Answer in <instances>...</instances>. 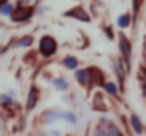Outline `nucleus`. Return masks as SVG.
<instances>
[{
	"label": "nucleus",
	"mask_w": 146,
	"mask_h": 136,
	"mask_svg": "<svg viewBox=\"0 0 146 136\" xmlns=\"http://www.w3.org/2000/svg\"><path fill=\"white\" fill-rule=\"evenodd\" d=\"M57 50V42L54 40V37L46 34L40 39L39 42V53L43 56V57H50L56 53Z\"/></svg>",
	"instance_id": "nucleus-1"
},
{
	"label": "nucleus",
	"mask_w": 146,
	"mask_h": 136,
	"mask_svg": "<svg viewBox=\"0 0 146 136\" xmlns=\"http://www.w3.org/2000/svg\"><path fill=\"white\" fill-rule=\"evenodd\" d=\"M119 50H120L123 62L126 63L127 70H129L130 69V62H132V44H130V40L123 33H119Z\"/></svg>",
	"instance_id": "nucleus-2"
},
{
	"label": "nucleus",
	"mask_w": 146,
	"mask_h": 136,
	"mask_svg": "<svg viewBox=\"0 0 146 136\" xmlns=\"http://www.w3.org/2000/svg\"><path fill=\"white\" fill-rule=\"evenodd\" d=\"M33 15H35V7H32V6H19L12 13L10 19L15 23H23V22L30 20L33 17Z\"/></svg>",
	"instance_id": "nucleus-3"
},
{
	"label": "nucleus",
	"mask_w": 146,
	"mask_h": 136,
	"mask_svg": "<svg viewBox=\"0 0 146 136\" xmlns=\"http://www.w3.org/2000/svg\"><path fill=\"white\" fill-rule=\"evenodd\" d=\"M64 17H72V19H76V20H80V22H85V23H89L90 22V16L89 13L82 7V6H76L70 10H66L63 13Z\"/></svg>",
	"instance_id": "nucleus-4"
},
{
	"label": "nucleus",
	"mask_w": 146,
	"mask_h": 136,
	"mask_svg": "<svg viewBox=\"0 0 146 136\" xmlns=\"http://www.w3.org/2000/svg\"><path fill=\"white\" fill-rule=\"evenodd\" d=\"M127 67H125L123 64V59H115L113 62V70H115V75L117 78V82L120 85V92H123L125 86H123V82H125V78H126V73H127Z\"/></svg>",
	"instance_id": "nucleus-5"
},
{
	"label": "nucleus",
	"mask_w": 146,
	"mask_h": 136,
	"mask_svg": "<svg viewBox=\"0 0 146 136\" xmlns=\"http://www.w3.org/2000/svg\"><path fill=\"white\" fill-rule=\"evenodd\" d=\"M75 78L78 79L79 85H82V86H90V85H93V70H92V67L76 70L75 72Z\"/></svg>",
	"instance_id": "nucleus-6"
},
{
	"label": "nucleus",
	"mask_w": 146,
	"mask_h": 136,
	"mask_svg": "<svg viewBox=\"0 0 146 136\" xmlns=\"http://www.w3.org/2000/svg\"><path fill=\"white\" fill-rule=\"evenodd\" d=\"M39 89L37 86H32L30 90H29V95H27V102H26V112H30L36 107L37 102H39Z\"/></svg>",
	"instance_id": "nucleus-7"
},
{
	"label": "nucleus",
	"mask_w": 146,
	"mask_h": 136,
	"mask_svg": "<svg viewBox=\"0 0 146 136\" xmlns=\"http://www.w3.org/2000/svg\"><path fill=\"white\" fill-rule=\"evenodd\" d=\"M129 120H130L132 130H133L136 135H142V133H143V123H142V120L137 117V115L132 113V115L129 116Z\"/></svg>",
	"instance_id": "nucleus-8"
},
{
	"label": "nucleus",
	"mask_w": 146,
	"mask_h": 136,
	"mask_svg": "<svg viewBox=\"0 0 146 136\" xmlns=\"http://www.w3.org/2000/svg\"><path fill=\"white\" fill-rule=\"evenodd\" d=\"M43 119L46 123H53L56 120H62V110H47L43 113Z\"/></svg>",
	"instance_id": "nucleus-9"
},
{
	"label": "nucleus",
	"mask_w": 146,
	"mask_h": 136,
	"mask_svg": "<svg viewBox=\"0 0 146 136\" xmlns=\"http://www.w3.org/2000/svg\"><path fill=\"white\" fill-rule=\"evenodd\" d=\"M63 66L69 70H76L78 66H79V60L76 57H73V56H66L63 59Z\"/></svg>",
	"instance_id": "nucleus-10"
},
{
	"label": "nucleus",
	"mask_w": 146,
	"mask_h": 136,
	"mask_svg": "<svg viewBox=\"0 0 146 136\" xmlns=\"http://www.w3.org/2000/svg\"><path fill=\"white\" fill-rule=\"evenodd\" d=\"M130 15L129 13H123V15H120L119 17H117V26L120 27V29H127L129 26H130Z\"/></svg>",
	"instance_id": "nucleus-11"
},
{
	"label": "nucleus",
	"mask_w": 146,
	"mask_h": 136,
	"mask_svg": "<svg viewBox=\"0 0 146 136\" xmlns=\"http://www.w3.org/2000/svg\"><path fill=\"white\" fill-rule=\"evenodd\" d=\"M33 44V37L32 36H23L17 40L16 47H30Z\"/></svg>",
	"instance_id": "nucleus-12"
},
{
	"label": "nucleus",
	"mask_w": 146,
	"mask_h": 136,
	"mask_svg": "<svg viewBox=\"0 0 146 136\" xmlns=\"http://www.w3.org/2000/svg\"><path fill=\"white\" fill-rule=\"evenodd\" d=\"M105 90H106V93H109L110 96H117V95H119V89H117V86H116L115 82H106Z\"/></svg>",
	"instance_id": "nucleus-13"
},
{
	"label": "nucleus",
	"mask_w": 146,
	"mask_h": 136,
	"mask_svg": "<svg viewBox=\"0 0 146 136\" xmlns=\"http://www.w3.org/2000/svg\"><path fill=\"white\" fill-rule=\"evenodd\" d=\"M53 86H54L57 90H62V92L67 90V88H69L67 82H66L63 78H57V79H54V80H53Z\"/></svg>",
	"instance_id": "nucleus-14"
},
{
	"label": "nucleus",
	"mask_w": 146,
	"mask_h": 136,
	"mask_svg": "<svg viewBox=\"0 0 146 136\" xmlns=\"http://www.w3.org/2000/svg\"><path fill=\"white\" fill-rule=\"evenodd\" d=\"M15 12V6L12 3H5L0 6V13L3 16H12V13Z\"/></svg>",
	"instance_id": "nucleus-15"
},
{
	"label": "nucleus",
	"mask_w": 146,
	"mask_h": 136,
	"mask_svg": "<svg viewBox=\"0 0 146 136\" xmlns=\"http://www.w3.org/2000/svg\"><path fill=\"white\" fill-rule=\"evenodd\" d=\"M0 102H2L3 107H12V106H15V100L12 99L10 95H2V96H0Z\"/></svg>",
	"instance_id": "nucleus-16"
},
{
	"label": "nucleus",
	"mask_w": 146,
	"mask_h": 136,
	"mask_svg": "<svg viewBox=\"0 0 146 136\" xmlns=\"http://www.w3.org/2000/svg\"><path fill=\"white\" fill-rule=\"evenodd\" d=\"M62 120L64 122H69V123H76V116L75 113H72V112H63L62 110Z\"/></svg>",
	"instance_id": "nucleus-17"
},
{
	"label": "nucleus",
	"mask_w": 146,
	"mask_h": 136,
	"mask_svg": "<svg viewBox=\"0 0 146 136\" xmlns=\"http://www.w3.org/2000/svg\"><path fill=\"white\" fill-rule=\"evenodd\" d=\"M108 133H109V136H123L122 132L119 130V127H116L113 125H108Z\"/></svg>",
	"instance_id": "nucleus-18"
},
{
	"label": "nucleus",
	"mask_w": 146,
	"mask_h": 136,
	"mask_svg": "<svg viewBox=\"0 0 146 136\" xmlns=\"http://www.w3.org/2000/svg\"><path fill=\"white\" fill-rule=\"evenodd\" d=\"M95 136H109L108 127L105 129V127H102V126H98V127L95 129Z\"/></svg>",
	"instance_id": "nucleus-19"
},
{
	"label": "nucleus",
	"mask_w": 146,
	"mask_h": 136,
	"mask_svg": "<svg viewBox=\"0 0 146 136\" xmlns=\"http://www.w3.org/2000/svg\"><path fill=\"white\" fill-rule=\"evenodd\" d=\"M103 33H106V34H108V39H110V40H112V39H113V36H115L110 27H103Z\"/></svg>",
	"instance_id": "nucleus-20"
},
{
	"label": "nucleus",
	"mask_w": 146,
	"mask_h": 136,
	"mask_svg": "<svg viewBox=\"0 0 146 136\" xmlns=\"http://www.w3.org/2000/svg\"><path fill=\"white\" fill-rule=\"evenodd\" d=\"M137 6H139V0H133V12H135V15L137 12Z\"/></svg>",
	"instance_id": "nucleus-21"
},
{
	"label": "nucleus",
	"mask_w": 146,
	"mask_h": 136,
	"mask_svg": "<svg viewBox=\"0 0 146 136\" xmlns=\"http://www.w3.org/2000/svg\"><path fill=\"white\" fill-rule=\"evenodd\" d=\"M50 135H52V136H60V133H59V132H56V130H52V132H50Z\"/></svg>",
	"instance_id": "nucleus-22"
},
{
	"label": "nucleus",
	"mask_w": 146,
	"mask_h": 136,
	"mask_svg": "<svg viewBox=\"0 0 146 136\" xmlns=\"http://www.w3.org/2000/svg\"><path fill=\"white\" fill-rule=\"evenodd\" d=\"M32 2V0H20V3H23V5H29Z\"/></svg>",
	"instance_id": "nucleus-23"
},
{
	"label": "nucleus",
	"mask_w": 146,
	"mask_h": 136,
	"mask_svg": "<svg viewBox=\"0 0 146 136\" xmlns=\"http://www.w3.org/2000/svg\"><path fill=\"white\" fill-rule=\"evenodd\" d=\"M35 136H52L50 133L47 135V133H37V135H35Z\"/></svg>",
	"instance_id": "nucleus-24"
},
{
	"label": "nucleus",
	"mask_w": 146,
	"mask_h": 136,
	"mask_svg": "<svg viewBox=\"0 0 146 136\" xmlns=\"http://www.w3.org/2000/svg\"><path fill=\"white\" fill-rule=\"evenodd\" d=\"M142 93H143V98H145V99H146V86H145V88H143V90H142Z\"/></svg>",
	"instance_id": "nucleus-25"
},
{
	"label": "nucleus",
	"mask_w": 146,
	"mask_h": 136,
	"mask_svg": "<svg viewBox=\"0 0 146 136\" xmlns=\"http://www.w3.org/2000/svg\"><path fill=\"white\" fill-rule=\"evenodd\" d=\"M5 3H7L6 0H0V5H5Z\"/></svg>",
	"instance_id": "nucleus-26"
},
{
	"label": "nucleus",
	"mask_w": 146,
	"mask_h": 136,
	"mask_svg": "<svg viewBox=\"0 0 146 136\" xmlns=\"http://www.w3.org/2000/svg\"><path fill=\"white\" fill-rule=\"evenodd\" d=\"M143 83H145V86H146V75H145V78H143Z\"/></svg>",
	"instance_id": "nucleus-27"
},
{
	"label": "nucleus",
	"mask_w": 146,
	"mask_h": 136,
	"mask_svg": "<svg viewBox=\"0 0 146 136\" xmlns=\"http://www.w3.org/2000/svg\"><path fill=\"white\" fill-rule=\"evenodd\" d=\"M143 64H145V67H146V57L143 59Z\"/></svg>",
	"instance_id": "nucleus-28"
},
{
	"label": "nucleus",
	"mask_w": 146,
	"mask_h": 136,
	"mask_svg": "<svg viewBox=\"0 0 146 136\" xmlns=\"http://www.w3.org/2000/svg\"><path fill=\"white\" fill-rule=\"evenodd\" d=\"M145 50H146V43H145Z\"/></svg>",
	"instance_id": "nucleus-29"
}]
</instances>
